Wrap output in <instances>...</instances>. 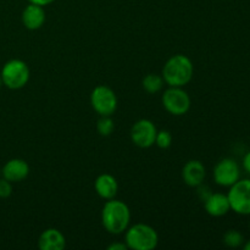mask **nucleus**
Instances as JSON below:
<instances>
[{"mask_svg": "<svg viewBox=\"0 0 250 250\" xmlns=\"http://www.w3.org/2000/svg\"><path fill=\"white\" fill-rule=\"evenodd\" d=\"M194 66L192 60L183 54L171 56L163 68L164 82L168 87H185L192 81Z\"/></svg>", "mask_w": 250, "mask_h": 250, "instance_id": "f257e3e1", "label": "nucleus"}, {"mask_svg": "<svg viewBox=\"0 0 250 250\" xmlns=\"http://www.w3.org/2000/svg\"><path fill=\"white\" fill-rule=\"evenodd\" d=\"M131 221L129 208L121 200L109 199L102 210V224L111 234H121L128 229Z\"/></svg>", "mask_w": 250, "mask_h": 250, "instance_id": "f03ea898", "label": "nucleus"}, {"mask_svg": "<svg viewBox=\"0 0 250 250\" xmlns=\"http://www.w3.org/2000/svg\"><path fill=\"white\" fill-rule=\"evenodd\" d=\"M125 243L133 250H153L159 244V234L151 226L136 224L126 229Z\"/></svg>", "mask_w": 250, "mask_h": 250, "instance_id": "7ed1b4c3", "label": "nucleus"}, {"mask_svg": "<svg viewBox=\"0 0 250 250\" xmlns=\"http://www.w3.org/2000/svg\"><path fill=\"white\" fill-rule=\"evenodd\" d=\"M2 84L6 85L9 89H21L29 81V67L24 61L19 59H12L7 61L1 70Z\"/></svg>", "mask_w": 250, "mask_h": 250, "instance_id": "20e7f679", "label": "nucleus"}, {"mask_svg": "<svg viewBox=\"0 0 250 250\" xmlns=\"http://www.w3.org/2000/svg\"><path fill=\"white\" fill-rule=\"evenodd\" d=\"M163 106L173 116H182L190 109V98L182 87H170L163 94Z\"/></svg>", "mask_w": 250, "mask_h": 250, "instance_id": "39448f33", "label": "nucleus"}, {"mask_svg": "<svg viewBox=\"0 0 250 250\" xmlns=\"http://www.w3.org/2000/svg\"><path fill=\"white\" fill-rule=\"evenodd\" d=\"M229 202L231 210L238 215H250V180H238L229 187Z\"/></svg>", "mask_w": 250, "mask_h": 250, "instance_id": "423d86ee", "label": "nucleus"}, {"mask_svg": "<svg viewBox=\"0 0 250 250\" xmlns=\"http://www.w3.org/2000/svg\"><path fill=\"white\" fill-rule=\"evenodd\" d=\"M90 104L100 116H111L117 109V97L111 88L98 85L90 94Z\"/></svg>", "mask_w": 250, "mask_h": 250, "instance_id": "0eeeda50", "label": "nucleus"}, {"mask_svg": "<svg viewBox=\"0 0 250 250\" xmlns=\"http://www.w3.org/2000/svg\"><path fill=\"white\" fill-rule=\"evenodd\" d=\"M214 181L221 187H231L241 178V168L234 159H221L214 167Z\"/></svg>", "mask_w": 250, "mask_h": 250, "instance_id": "6e6552de", "label": "nucleus"}, {"mask_svg": "<svg viewBox=\"0 0 250 250\" xmlns=\"http://www.w3.org/2000/svg\"><path fill=\"white\" fill-rule=\"evenodd\" d=\"M156 133H158V129L154 122H151L150 120L142 119L132 126L131 139L134 146L146 149L155 144Z\"/></svg>", "mask_w": 250, "mask_h": 250, "instance_id": "1a4fd4ad", "label": "nucleus"}, {"mask_svg": "<svg viewBox=\"0 0 250 250\" xmlns=\"http://www.w3.org/2000/svg\"><path fill=\"white\" fill-rule=\"evenodd\" d=\"M205 166L199 160H189L185 164L182 168V178L185 183L189 187H195L202 185L205 180Z\"/></svg>", "mask_w": 250, "mask_h": 250, "instance_id": "9d476101", "label": "nucleus"}, {"mask_svg": "<svg viewBox=\"0 0 250 250\" xmlns=\"http://www.w3.org/2000/svg\"><path fill=\"white\" fill-rule=\"evenodd\" d=\"M45 17L44 6L32 4V2H29L22 11V22H23V26L29 31H36L41 28L45 22Z\"/></svg>", "mask_w": 250, "mask_h": 250, "instance_id": "9b49d317", "label": "nucleus"}, {"mask_svg": "<svg viewBox=\"0 0 250 250\" xmlns=\"http://www.w3.org/2000/svg\"><path fill=\"white\" fill-rule=\"evenodd\" d=\"M29 166L22 159H11L4 165L1 175L9 182H20L28 176Z\"/></svg>", "mask_w": 250, "mask_h": 250, "instance_id": "f8f14e48", "label": "nucleus"}, {"mask_svg": "<svg viewBox=\"0 0 250 250\" xmlns=\"http://www.w3.org/2000/svg\"><path fill=\"white\" fill-rule=\"evenodd\" d=\"M205 211L212 217L225 216L231 210L229 197L222 193H211L204 202Z\"/></svg>", "mask_w": 250, "mask_h": 250, "instance_id": "ddd939ff", "label": "nucleus"}, {"mask_svg": "<svg viewBox=\"0 0 250 250\" xmlns=\"http://www.w3.org/2000/svg\"><path fill=\"white\" fill-rule=\"evenodd\" d=\"M94 188L100 198L109 200L116 197L117 190H119V183H117L116 178L110 173H102L95 180Z\"/></svg>", "mask_w": 250, "mask_h": 250, "instance_id": "4468645a", "label": "nucleus"}, {"mask_svg": "<svg viewBox=\"0 0 250 250\" xmlns=\"http://www.w3.org/2000/svg\"><path fill=\"white\" fill-rule=\"evenodd\" d=\"M38 247L42 250H62L66 247V238L59 229H48L39 236Z\"/></svg>", "mask_w": 250, "mask_h": 250, "instance_id": "2eb2a0df", "label": "nucleus"}, {"mask_svg": "<svg viewBox=\"0 0 250 250\" xmlns=\"http://www.w3.org/2000/svg\"><path fill=\"white\" fill-rule=\"evenodd\" d=\"M164 78L163 76L156 75V73H149L143 78V89L149 94H155V93L160 92L164 87Z\"/></svg>", "mask_w": 250, "mask_h": 250, "instance_id": "dca6fc26", "label": "nucleus"}, {"mask_svg": "<svg viewBox=\"0 0 250 250\" xmlns=\"http://www.w3.org/2000/svg\"><path fill=\"white\" fill-rule=\"evenodd\" d=\"M243 234L241 232L236 231V229H229L224 236L225 246L229 247V248H238V247H241L243 244Z\"/></svg>", "mask_w": 250, "mask_h": 250, "instance_id": "f3484780", "label": "nucleus"}, {"mask_svg": "<svg viewBox=\"0 0 250 250\" xmlns=\"http://www.w3.org/2000/svg\"><path fill=\"white\" fill-rule=\"evenodd\" d=\"M97 129L98 132H99L100 136H110L115 129V124L114 121H112L111 116H100V119L98 120Z\"/></svg>", "mask_w": 250, "mask_h": 250, "instance_id": "a211bd4d", "label": "nucleus"}, {"mask_svg": "<svg viewBox=\"0 0 250 250\" xmlns=\"http://www.w3.org/2000/svg\"><path fill=\"white\" fill-rule=\"evenodd\" d=\"M155 144L160 149H167L170 148L171 144H172V136H171L170 132L167 129H161L158 131L155 138Z\"/></svg>", "mask_w": 250, "mask_h": 250, "instance_id": "6ab92c4d", "label": "nucleus"}, {"mask_svg": "<svg viewBox=\"0 0 250 250\" xmlns=\"http://www.w3.org/2000/svg\"><path fill=\"white\" fill-rule=\"evenodd\" d=\"M11 194H12L11 182L5 180L4 177L0 178V198H1V199H5V198H9Z\"/></svg>", "mask_w": 250, "mask_h": 250, "instance_id": "aec40b11", "label": "nucleus"}, {"mask_svg": "<svg viewBox=\"0 0 250 250\" xmlns=\"http://www.w3.org/2000/svg\"><path fill=\"white\" fill-rule=\"evenodd\" d=\"M198 195H199L200 199L203 200V202H205V200L209 198V195L211 194V190H210L209 187H207V186H204L202 183V185L198 186Z\"/></svg>", "mask_w": 250, "mask_h": 250, "instance_id": "412c9836", "label": "nucleus"}, {"mask_svg": "<svg viewBox=\"0 0 250 250\" xmlns=\"http://www.w3.org/2000/svg\"><path fill=\"white\" fill-rule=\"evenodd\" d=\"M243 168L250 175V151L243 156Z\"/></svg>", "mask_w": 250, "mask_h": 250, "instance_id": "4be33fe9", "label": "nucleus"}, {"mask_svg": "<svg viewBox=\"0 0 250 250\" xmlns=\"http://www.w3.org/2000/svg\"><path fill=\"white\" fill-rule=\"evenodd\" d=\"M126 243H112L107 247V250H127Z\"/></svg>", "mask_w": 250, "mask_h": 250, "instance_id": "5701e85b", "label": "nucleus"}, {"mask_svg": "<svg viewBox=\"0 0 250 250\" xmlns=\"http://www.w3.org/2000/svg\"><path fill=\"white\" fill-rule=\"evenodd\" d=\"M29 2L32 4H37V5H41V6H46V5H50L53 4L55 0H28Z\"/></svg>", "mask_w": 250, "mask_h": 250, "instance_id": "b1692460", "label": "nucleus"}, {"mask_svg": "<svg viewBox=\"0 0 250 250\" xmlns=\"http://www.w3.org/2000/svg\"><path fill=\"white\" fill-rule=\"evenodd\" d=\"M243 248H244V250H250V241L247 242V243L244 244Z\"/></svg>", "mask_w": 250, "mask_h": 250, "instance_id": "393cba45", "label": "nucleus"}, {"mask_svg": "<svg viewBox=\"0 0 250 250\" xmlns=\"http://www.w3.org/2000/svg\"><path fill=\"white\" fill-rule=\"evenodd\" d=\"M2 85V80H1V75H0V87Z\"/></svg>", "mask_w": 250, "mask_h": 250, "instance_id": "a878e982", "label": "nucleus"}, {"mask_svg": "<svg viewBox=\"0 0 250 250\" xmlns=\"http://www.w3.org/2000/svg\"><path fill=\"white\" fill-rule=\"evenodd\" d=\"M0 173H1V170H0Z\"/></svg>", "mask_w": 250, "mask_h": 250, "instance_id": "bb28decb", "label": "nucleus"}, {"mask_svg": "<svg viewBox=\"0 0 250 250\" xmlns=\"http://www.w3.org/2000/svg\"><path fill=\"white\" fill-rule=\"evenodd\" d=\"M249 229H250V225H249Z\"/></svg>", "mask_w": 250, "mask_h": 250, "instance_id": "cd10ccee", "label": "nucleus"}]
</instances>
